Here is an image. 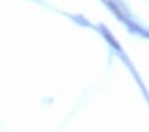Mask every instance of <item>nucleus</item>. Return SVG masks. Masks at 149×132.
Segmentation results:
<instances>
[]
</instances>
